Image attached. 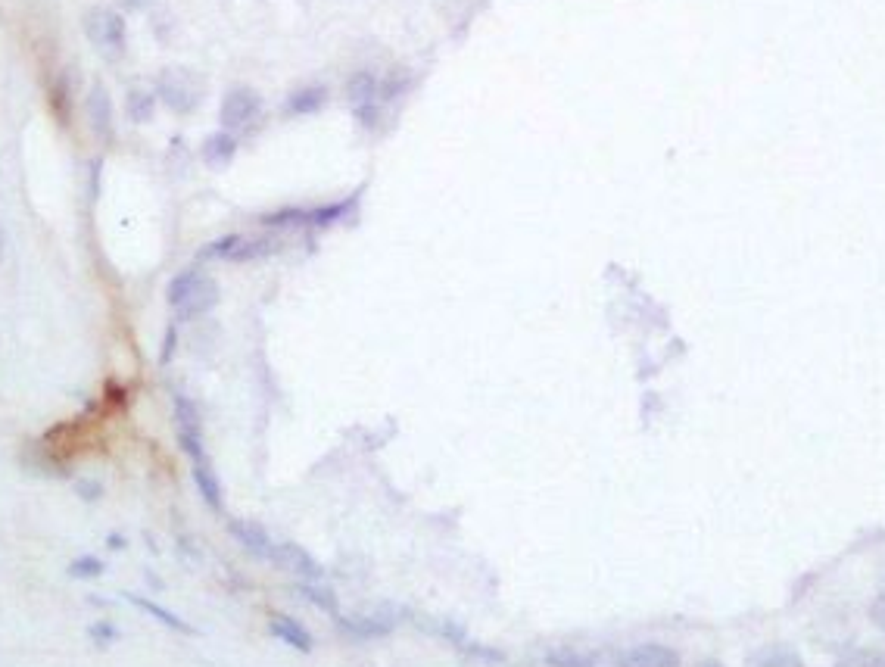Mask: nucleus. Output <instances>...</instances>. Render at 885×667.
Returning <instances> with one entry per match:
<instances>
[{"mask_svg": "<svg viewBox=\"0 0 885 667\" xmlns=\"http://www.w3.org/2000/svg\"><path fill=\"white\" fill-rule=\"evenodd\" d=\"M169 306L181 322H191V318H200L219 306V284L197 269H187L169 284Z\"/></svg>", "mask_w": 885, "mask_h": 667, "instance_id": "nucleus-1", "label": "nucleus"}, {"mask_svg": "<svg viewBox=\"0 0 885 667\" xmlns=\"http://www.w3.org/2000/svg\"><path fill=\"white\" fill-rule=\"evenodd\" d=\"M206 94V85L203 78L194 72V69H184V66H169L159 72L156 78V97L163 100L172 113H194L200 100Z\"/></svg>", "mask_w": 885, "mask_h": 667, "instance_id": "nucleus-2", "label": "nucleus"}, {"mask_svg": "<svg viewBox=\"0 0 885 667\" xmlns=\"http://www.w3.org/2000/svg\"><path fill=\"white\" fill-rule=\"evenodd\" d=\"M85 35L106 60H119L125 53V19L116 10L94 7L85 13Z\"/></svg>", "mask_w": 885, "mask_h": 667, "instance_id": "nucleus-3", "label": "nucleus"}, {"mask_svg": "<svg viewBox=\"0 0 885 667\" xmlns=\"http://www.w3.org/2000/svg\"><path fill=\"white\" fill-rule=\"evenodd\" d=\"M275 240L272 237H240V234H231V237H222L216 240L212 247L203 250V256L209 259H228V262H253V259H262L268 253H275Z\"/></svg>", "mask_w": 885, "mask_h": 667, "instance_id": "nucleus-4", "label": "nucleus"}, {"mask_svg": "<svg viewBox=\"0 0 885 667\" xmlns=\"http://www.w3.org/2000/svg\"><path fill=\"white\" fill-rule=\"evenodd\" d=\"M175 428H178V443H181V449L187 452V459H191V462L206 459L200 409H197L187 396H175Z\"/></svg>", "mask_w": 885, "mask_h": 667, "instance_id": "nucleus-5", "label": "nucleus"}, {"mask_svg": "<svg viewBox=\"0 0 885 667\" xmlns=\"http://www.w3.org/2000/svg\"><path fill=\"white\" fill-rule=\"evenodd\" d=\"M262 110V100L256 91L250 88H231L222 100V110H219V119H222V131H237V128H247Z\"/></svg>", "mask_w": 885, "mask_h": 667, "instance_id": "nucleus-6", "label": "nucleus"}, {"mask_svg": "<svg viewBox=\"0 0 885 667\" xmlns=\"http://www.w3.org/2000/svg\"><path fill=\"white\" fill-rule=\"evenodd\" d=\"M268 562H275L278 568L293 571L297 577H306V580H315L321 574V568L315 565V558L303 546H297V543H275L272 558H268Z\"/></svg>", "mask_w": 885, "mask_h": 667, "instance_id": "nucleus-7", "label": "nucleus"}, {"mask_svg": "<svg viewBox=\"0 0 885 667\" xmlns=\"http://www.w3.org/2000/svg\"><path fill=\"white\" fill-rule=\"evenodd\" d=\"M88 122L94 128V135L100 141H113V100H110V91H106L103 85H94L91 94H88Z\"/></svg>", "mask_w": 885, "mask_h": 667, "instance_id": "nucleus-8", "label": "nucleus"}, {"mask_svg": "<svg viewBox=\"0 0 885 667\" xmlns=\"http://www.w3.org/2000/svg\"><path fill=\"white\" fill-rule=\"evenodd\" d=\"M228 530L234 533V540H237L240 546H244V549H250L253 555H259V558H272L275 543H272V537H268V533H265L259 524H253V521H231Z\"/></svg>", "mask_w": 885, "mask_h": 667, "instance_id": "nucleus-9", "label": "nucleus"}, {"mask_svg": "<svg viewBox=\"0 0 885 667\" xmlns=\"http://www.w3.org/2000/svg\"><path fill=\"white\" fill-rule=\"evenodd\" d=\"M191 471H194V484L200 490V496L206 499V505L212 512H222L225 502H222V487H219V477L216 471H212L209 459H200V462H191Z\"/></svg>", "mask_w": 885, "mask_h": 667, "instance_id": "nucleus-10", "label": "nucleus"}, {"mask_svg": "<svg viewBox=\"0 0 885 667\" xmlns=\"http://www.w3.org/2000/svg\"><path fill=\"white\" fill-rule=\"evenodd\" d=\"M346 97L353 100L356 110H365V106H378L381 97V82L374 72H356L350 82H346Z\"/></svg>", "mask_w": 885, "mask_h": 667, "instance_id": "nucleus-11", "label": "nucleus"}, {"mask_svg": "<svg viewBox=\"0 0 885 667\" xmlns=\"http://www.w3.org/2000/svg\"><path fill=\"white\" fill-rule=\"evenodd\" d=\"M677 664H680V658H677L674 649L655 646V643L639 646V649H633V652L624 658V667H677Z\"/></svg>", "mask_w": 885, "mask_h": 667, "instance_id": "nucleus-12", "label": "nucleus"}, {"mask_svg": "<svg viewBox=\"0 0 885 667\" xmlns=\"http://www.w3.org/2000/svg\"><path fill=\"white\" fill-rule=\"evenodd\" d=\"M234 153H237V141L231 138V131H216V135H209L203 144V159L209 169H225L234 159Z\"/></svg>", "mask_w": 885, "mask_h": 667, "instance_id": "nucleus-13", "label": "nucleus"}, {"mask_svg": "<svg viewBox=\"0 0 885 667\" xmlns=\"http://www.w3.org/2000/svg\"><path fill=\"white\" fill-rule=\"evenodd\" d=\"M268 627H272V633H275L278 639H284L287 646L300 649V652H309V649H312V636H309V630H306L300 621H293L290 615H272Z\"/></svg>", "mask_w": 885, "mask_h": 667, "instance_id": "nucleus-14", "label": "nucleus"}, {"mask_svg": "<svg viewBox=\"0 0 885 667\" xmlns=\"http://www.w3.org/2000/svg\"><path fill=\"white\" fill-rule=\"evenodd\" d=\"M325 97H328V91L321 88V85L300 88V91H293V94L287 97L284 113H287V116H306V113H315V110H321V106H325Z\"/></svg>", "mask_w": 885, "mask_h": 667, "instance_id": "nucleus-15", "label": "nucleus"}, {"mask_svg": "<svg viewBox=\"0 0 885 667\" xmlns=\"http://www.w3.org/2000/svg\"><path fill=\"white\" fill-rule=\"evenodd\" d=\"M153 110H156V94H150L144 88H131L128 91V116H131V122H138V125L150 122Z\"/></svg>", "mask_w": 885, "mask_h": 667, "instance_id": "nucleus-16", "label": "nucleus"}, {"mask_svg": "<svg viewBox=\"0 0 885 667\" xmlns=\"http://www.w3.org/2000/svg\"><path fill=\"white\" fill-rule=\"evenodd\" d=\"M128 599H131L134 605H138V608H144L147 615H153L156 621H163L166 627H172V630H181V633H191V627H187L181 618H175L172 611H166L163 605H156V602H150V599H141V596H128Z\"/></svg>", "mask_w": 885, "mask_h": 667, "instance_id": "nucleus-17", "label": "nucleus"}, {"mask_svg": "<svg viewBox=\"0 0 885 667\" xmlns=\"http://www.w3.org/2000/svg\"><path fill=\"white\" fill-rule=\"evenodd\" d=\"M66 571L75 580H94V577H100L106 571V565L100 562V558H94V555H82V558H75V562Z\"/></svg>", "mask_w": 885, "mask_h": 667, "instance_id": "nucleus-18", "label": "nucleus"}, {"mask_svg": "<svg viewBox=\"0 0 885 667\" xmlns=\"http://www.w3.org/2000/svg\"><path fill=\"white\" fill-rule=\"evenodd\" d=\"M758 667H801V661L792 649L776 646V649H767L758 655Z\"/></svg>", "mask_w": 885, "mask_h": 667, "instance_id": "nucleus-19", "label": "nucleus"}, {"mask_svg": "<svg viewBox=\"0 0 885 667\" xmlns=\"http://www.w3.org/2000/svg\"><path fill=\"white\" fill-rule=\"evenodd\" d=\"M88 633L97 639L100 646H103V643H113V639H116V627H110V624H94Z\"/></svg>", "mask_w": 885, "mask_h": 667, "instance_id": "nucleus-20", "label": "nucleus"}, {"mask_svg": "<svg viewBox=\"0 0 885 667\" xmlns=\"http://www.w3.org/2000/svg\"><path fill=\"white\" fill-rule=\"evenodd\" d=\"M870 621H873L879 630H885V593L870 605Z\"/></svg>", "mask_w": 885, "mask_h": 667, "instance_id": "nucleus-21", "label": "nucleus"}, {"mask_svg": "<svg viewBox=\"0 0 885 667\" xmlns=\"http://www.w3.org/2000/svg\"><path fill=\"white\" fill-rule=\"evenodd\" d=\"M75 493L82 499H88V502H94V499H100V484H94V480H82Z\"/></svg>", "mask_w": 885, "mask_h": 667, "instance_id": "nucleus-22", "label": "nucleus"}, {"mask_svg": "<svg viewBox=\"0 0 885 667\" xmlns=\"http://www.w3.org/2000/svg\"><path fill=\"white\" fill-rule=\"evenodd\" d=\"M119 7H125V10H144L150 0H116Z\"/></svg>", "mask_w": 885, "mask_h": 667, "instance_id": "nucleus-23", "label": "nucleus"}, {"mask_svg": "<svg viewBox=\"0 0 885 667\" xmlns=\"http://www.w3.org/2000/svg\"><path fill=\"white\" fill-rule=\"evenodd\" d=\"M110 546H113V549H122L125 543H122V537H110Z\"/></svg>", "mask_w": 885, "mask_h": 667, "instance_id": "nucleus-24", "label": "nucleus"}, {"mask_svg": "<svg viewBox=\"0 0 885 667\" xmlns=\"http://www.w3.org/2000/svg\"><path fill=\"white\" fill-rule=\"evenodd\" d=\"M702 667H720V664H717V661H705Z\"/></svg>", "mask_w": 885, "mask_h": 667, "instance_id": "nucleus-25", "label": "nucleus"}]
</instances>
